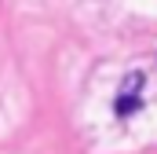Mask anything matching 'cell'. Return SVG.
Here are the masks:
<instances>
[{
  "instance_id": "obj_1",
  "label": "cell",
  "mask_w": 157,
  "mask_h": 154,
  "mask_svg": "<svg viewBox=\"0 0 157 154\" xmlns=\"http://www.w3.org/2000/svg\"><path fill=\"white\" fill-rule=\"evenodd\" d=\"M143 110V99H139V92H121L117 95V114L121 117H132Z\"/></svg>"
}]
</instances>
